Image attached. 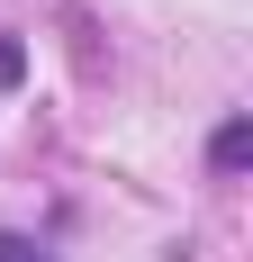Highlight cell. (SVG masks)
<instances>
[{
    "mask_svg": "<svg viewBox=\"0 0 253 262\" xmlns=\"http://www.w3.org/2000/svg\"><path fill=\"white\" fill-rule=\"evenodd\" d=\"M0 262H54V253H36L27 235H0Z\"/></svg>",
    "mask_w": 253,
    "mask_h": 262,
    "instance_id": "1",
    "label": "cell"
},
{
    "mask_svg": "<svg viewBox=\"0 0 253 262\" xmlns=\"http://www.w3.org/2000/svg\"><path fill=\"white\" fill-rule=\"evenodd\" d=\"M0 81H18V46H9V36H0Z\"/></svg>",
    "mask_w": 253,
    "mask_h": 262,
    "instance_id": "2",
    "label": "cell"
}]
</instances>
